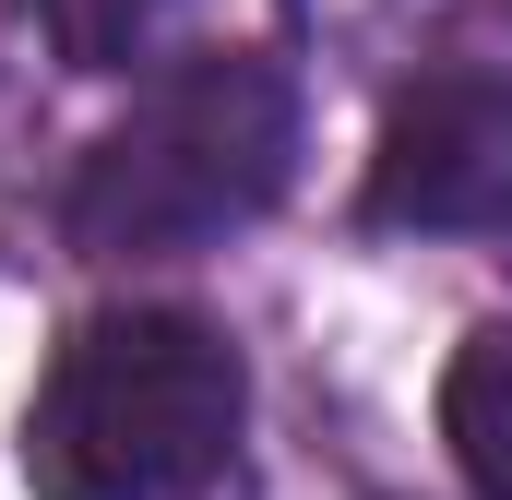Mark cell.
I'll return each mask as SVG.
<instances>
[{
  "instance_id": "cell-3",
  "label": "cell",
  "mask_w": 512,
  "mask_h": 500,
  "mask_svg": "<svg viewBox=\"0 0 512 500\" xmlns=\"http://www.w3.org/2000/svg\"><path fill=\"white\" fill-rule=\"evenodd\" d=\"M358 215L393 239H512V84L429 72L382 108Z\"/></svg>"
},
{
  "instance_id": "cell-5",
  "label": "cell",
  "mask_w": 512,
  "mask_h": 500,
  "mask_svg": "<svg viewBox=\"0 0 512 500\" xmlns=\"http://www.w3.org/2000/svg\"><path fill=\"white\" fill-rule=\"evenodd\" d=\"M179 0H24V24L48 36L60 72H131L155 36H167Z\"/></svg>"
},
{
  "instance_id": "cell-1",
  "label": "cell",
  "mask_w": 512,
  "mask_h": 500,
  "mask_svg": "<svg viewBox=\"0 0 512 500\" xmlns=\"http://www.w3.org/2000/svg\"><path fill=\"white\" fill-rule=\"evenodd\" d=\"M298 179V84L262 48H203L155 72L120 120L84 143L60 227L96 262H179L262 227Z\"/></svg>"
},
{
  "instance_id": "cell-2",
  "label": "cell",
  "mask_w": 512,
  "mask_h": 500,
  "mask_svg": "<svg viewBox=\"0 0 512 500\" xmlns=\"http://www.w3.org/2000/svg\"><path fill=\"white\" fill-rule=\"evenodd\" d=\"M251 370L203 310H96L24 405L36 500H203L239 465Z\"/></svg>"
},
{
  "instance_id": "cell-4",
  "label": "cell",
  "mask_w": 512,
  "mask_h": 500,
  "mask_svg": "<svg viewBox=\"0 0 512 500\" xmlns=\"http://www.w3.org/2000/svg\"><path fill=\"white\" fill-rule=\"evenodd\" d=\"M441 441L477 500H512V322H477L441 370Z\"/></svg>"
}]
</instances>
